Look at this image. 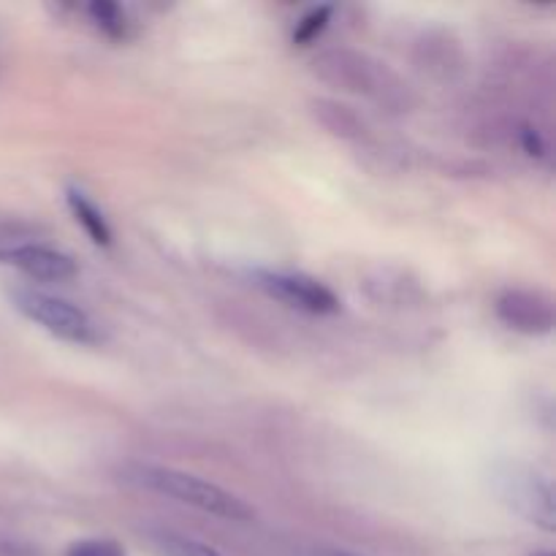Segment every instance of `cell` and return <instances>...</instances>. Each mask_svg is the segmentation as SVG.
<instances>
[{
  "instance_id": "5b68a950",
  "label": "cell",
  "mask_w": 556,
  "mask_h": 556,
  "mask_svg": "<svg viewBox=\"0 0 556 556\" xmlns=\"http://www.w3.org/2000/svg\"><path fill=\"white\" fill-rule=\"evenodd\" d=\"M497 315L508 329L521 334H548L554 326L552 302L532 291H505L497 302Z\"/></svg>"
},
{
  "instance_id": "6da1fadb",
  "label": "cell",
  "mask_w": 556,
  "mask_h": 556,
  "mask_svg": "<svg viewBox=\"0 0 556 556\" xmlns=\"http://www.w3.org/2000/svg\"><path fill=\"white\" fill-rule=\"evenodd\" d=\"M125 481L136 483V486L147 489V492L177 500V503L190 505L195 510H204V514L217 516V519L250 521L255 516V510L242 497L226 492L217 483L193 476V472L174 470V467L130 465L125 470Z\"/></svg>"
},
{
  "instance_id": "8992f818",
  "label": "cell",
  "mask_w": 556,
  "mask_h": 556,
  "mask_svg": "<svg viewBox=\"0 0 556 556\" xmlns=\"http://www.w3.org/2000/svg\"><path fill=\"white\" fill-rule=\"evenodd\" d=\"M0 258L14 264L16 269H22L33 280L63 282L76 275V264L71 255L58 253L52 248H43V244H16V248L3 250Z\"/></svg>"
},
{
  "instance_id": "7a4b0ae2",
  "label": "cell",
  "mask_w": 556,
  "mask_h": 556,
  "mask_svg": "<svg viewBox=\"0 0 556 556\" xmlns=\"http://www.w3.org/2000/svg\"><path fill=\"white\" fill-rule=\"evenodd\" d=\"M494 492L497 497L525 516L530 525H538L541 530L552 532L556 527V508H554V489L543 472L532 470L527 465H503L494 470Z\"/></svg>"
},
{
  "instance_id": "4fadbf2b",
  "label": "cell",
  "mask_w": 556,
  "mask_h": 556,
  "mask_svg": "<svg viewBox=\"0 0 556 556\" xmlns=\"http://www.w3.org/2000/svg\"><path fill=\"white\" fill-rule=\"evenodd\" d=\"M532 556H554L552 552H538V554H532Z\"/></svg>"
},
{
  "instance_id": "7c38bea8",
  "label": "cell",
  "mask_w": 556,
  "mask_h": 556,
  "mask_svg": "<svg viewBox=\"0 0 556 556\" xmlns=\"http://www.w3.org/2000/svg\"><path fill=\"white\" fill-rule=\"evenodd\" d=\"M324 556H358V554H348V552H326Z\"/></svg>"
},
{
  "instance_id": "ba28073f",
  "label": "cell",
  "mask_w": 556,
  "mask_h": 556,
  "mask_svg": "<svg viewBox=\"0 0 556 556\" xmlns=\"http://www.w3.org/2000/svg\"><path fill=\"white\" fill-rule=\"evenodd\" d=\"M150 541L163 556H223L212 546H206V543L193 541V538L177 535V532H168V530L152 532Z\"/></svg>"
},
{
  "instance_id": "9c48e42d",
  "label": "cell",
  "mask_w": 556,
  "mask_h": 556,
  "mask_svg": "<svg viewBox=\"0 0 556 556\" xmlns=\"http://www.w3.org/2000/svg\"><path fill=\"white\" fill-rule=\"evenodd\" d=\"M331 20L329 5H320V9H313L302 22L296 25V33H293V41L296 43H313L320 33L326 30Z\"/></svg>"
},
{
  "instance_id": "277c9868",
  "label": "cell",
  "mask_w": 556,
  "mask_h": 556,
  "mask_svg": "<svg viewBox=\"0 0 556 556\" xmlns=\"http://www.w3.org/2000/svg\"><path fill=\"white\" fill-rule=\"evenodd\" d=\"M255 282L264 288L269 296L291 304L315 315H331L340 309V299L324 282L313 280L307 275H291V271H255Z\"/></svg>"
},
{
  "instance_id": "30bf717a",
  "label": "cell",
  "mask_w": 556,
  "mask_h": 556,
  "mask_svg": "<svg viewBox=\"0 0 556 556\" xmlns=\"http://www.w3.org/2000/svg\"><path fill=\"white\" fill-rule=\"evenodd\" d=\"M90 14L98 22V27H103L109 36H125V16L119 11V5L98 0V3L90 5Z\"/></svg>"
},
{
  "instance_id": "3957f363",
  "label": "cell",
  "mask_w": 556,
  "mask_h": 556,
  "mask_svg": "<svg viewBox=\"0 0 556 556\" xmlns=\"http://www.w3.org/2000/svg\"><path fill=\"white\" fill-rule=\"evenodd\" d=\"M11 302L25 318L47 329L58 340L74 342V345H92L98 342V329L85 309L52 293L36 291V288H16L11 291Z\"/></svg>"
},
{
  "instance_id": "52a82bcc",
  "label": "cell",
  "mask_w": 556,
  "mask_h": 556,
  "mask_svg": "<svg viewBox=\"0 0 556 556\" xmlns=\"http://www.w3.org/2000/svg\"><path fill=\"white\" fill-rule=\"evenodd\" d=\"M65 199H68L71 212H74L76 223L87 231V237H90L96 244H101V248H109V244H112V228H109L106 217L101 215V210H98V206L92 204L79 188L65 190Z\"/></svg>"
},
{
  "instance_id": "8fae6325",
  "label": "cell",
  "mask_w": 556,
  "mask_h": 556,
  "mask_svg": "<svg viewBox=\"0 0 556 556\" xmlns=\"http://www.w3.org/2000/svg\"><path fill=\"white\" fill-rule=\"evenodd\" d=\"M68 556H125L114 541H81L71 546Z\"/></svg>"
}]
</instances>
